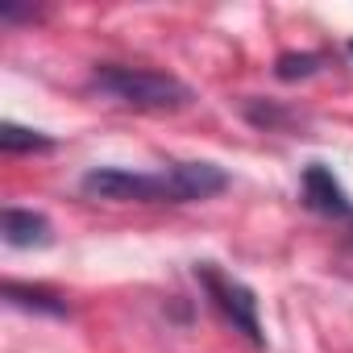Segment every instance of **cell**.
<instances>
[{
  "mask_svg": "<svg viewBox=\"0 0 353 353\" xmlns=\"http://www.w3.org/2000/svg\"><path fill=\"white\" fill-rule=\"evenodd\" d=\"M92 88H100L104 96H112L125 108L137 112H174L192 104V88L183 79H174L166 71H150V67H121V63H104L92 75Z\"/></svg>",
  "mask_w": 353,
  "mask_h": 353,
  "instance_id": "6da1fadb",
  "label": "cell"
},
{
  "mask_svg": "<svg viewBox=\"0 0 353 353\" xmlns=\"http://www.w3.org/2000/svg\"><path fill=\"white\" fill-rule=\"evenodd\" d=\"M83 192L100 196V200H137V204H170V183L166 170L158 174H141V170H125V166H96L83 174Z\"/></svg>",
  "mask_w": 353,
  "mask_h": 353,
  "instance_id": "7a4b0ae2",
  "label": "cell"
},
{
  "mask_svg": "<svg viewBox=\"0 0 353 353\" xmlns=\"http://www.w3.org/2000/svg\"><path fill=\"white\" fill-rule=\"evenodd\" d=\"M196 279L204 283L208 299H212L229 320H233V328H237V332H245L254 345H262V320H258V299H254V291H250L241 279H233V274L216 270L212 262H200V266H196Z\"/></svg>",
  "mask_w": 353,
  "mask_h": 353,
  "instance_id": "3957f363",
  "label": "cell"
},
{
  "mask_svg": "<svg viewBox=\"0 0 353 353\" xmlns=\"http://www.w3.org/2000/svg\"><path fill=\"white\" fill-rule=\"evenodd\" d=\"M166 183H170V204H192V200H208L225 192L229 174L212 162H174L166 170Z\"/></svg>",
  "mask_w": 353,
  "mask_h": 353,
  "instance_id": "277c9868",
  "label": "cell"
},
{
  "mask_svg": "<svg viewBox=\"0 0 353 353\" xmlns=\"http://www.w3.org/2000/svg\"><path fill=\"white\" fill-rule=\"evenodd\" d=\"M303 200H307L316 212H328V216H349V212H353L345 188L336 183V174H332L324 162H312V166L303 170Z\"/></svg>",
  "mask_w": 353,
  "mask_h": 353,
  "instance_id": "5b68a950",
  "label": "cell"
},
{
  "mask_svg": "<svg viewBox=\"0 0 353 353\" xmlns=\"http://www.w3.org/2000/svg\"><path fill=\"white\" fill-rule=\"evenodd\" d=\"M50 221L42 212H30V208H5L0 216V237L13 250H34V245H50Z\"/></svg>",
  "mask_w": 353,
  "mask_h": 353,
  "instance_id": "8992f818",
  "label": "cell"
},
{
  "mask_svg": "<svg viewBox=\"0 0 353 353\" xmlns=\"http://www.w3.org/2000/svg\"><path fill=\"white\" fill-rule=\"evenodd\" d=\"M5 299H9L13 307H30V312H46V316H67V303H63L54 291H46V287H26V283H17V279L5 283Z\"/></svg>",
  "mask_w": 353,
  "mask_h": 353,
  "instance_id": "52a82bcc",
  "label": "cell"
},
{
  "mask_svg": "<svg viewBox=\"0 0 353 353\" xmlns=\"http://www.w3.org/2000/svg\"><path fill=\"white\" fill-rule=\"evenodd\" d=\"M50 145H54V137H46L38 129L13 125V121L0 125V150H5V154H34V150H50Z\"/></svg>",
  "mask_w": 353,
  "mask_h": 353,
  "instance_id": "ba28073f",
  "label": "cell"
},
{
  "mask_svg": "<svg viewBox=\"0 0 353 353\" xmlns=\"http://www.w3.org/2000/svg\"><path fill=\"white\" fill-rule=\"evenodd\" d=\"M316 67H320L316 54H283L274 71H279V79H299V75H312Z\"/></svg>",
  "mask_w": 353,
  "mask_h": 353,
  "instance_id": "9c48e42d",
  "label": "cell"
},
{
  "mask_svg": "<svg viewBox=\"0 0 353 353\" xmlns=\"http://www.w3.org/2000/svg\"><path fill=\"white\" fill-rule=\"evenodd\" d=\"M349 54H353V42H349Z\"/></svg>",
  "mask_w": 353,
  "mask_h": 353,
  "instance_id": "30bf717a",
  "label": "cell"
}]
</instances>
